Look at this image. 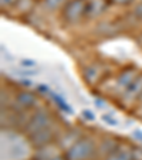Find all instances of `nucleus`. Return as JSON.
<instances>
[{
    "instance_id": "f257e3e1",
    "label": "nucleus",
    "mask_w": 142,
    "mask_h": 160,
    "mask_svg": "<svg viewBox=\"0 0 142 160\" xmlns=\"http://www.w3.org/2000/svg\"><path fill=\"white\" fill-rule=\"evenodd\" d=\"M90 152H91L90 143L88 142H80L70 150L68 156H70V159H73V160H82V159H85V157H88Z\"/></svg>"
},
{
    "instance_id": "f03ea898",
    "label": "nucleus",
    "mask_w": 142,
    "mask_h": 160,
    "mask_svg": "<svg viewBox=\"0 0 142 160\" xmlns=\"http://www.w3.org/2000/svg\"><path fill=\"white\" fill-rule=\"evenodd\" d=\"M107 160H131V154L127 152H119V153L111 154Z\"/></svg>"
},
{
    "instance_id": "7ed1b4c3",
    "label": "nucleus",
    "mask_w": 142,
    "mask_h": 160,
    "mask_svg": "<svg viewBox=\"0 0 142 160\" xmlns=\"http://www.w3.org/2000/svg\"><path fill=\"white\" fill-rule=\"evenodd\" d=\"M53 160H61V159H53Z\"/></svg>"
}]
</instances>
